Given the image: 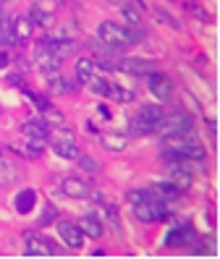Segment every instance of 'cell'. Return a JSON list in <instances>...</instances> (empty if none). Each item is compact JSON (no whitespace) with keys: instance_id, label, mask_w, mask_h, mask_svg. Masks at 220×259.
<instances>
[{"instance_id":"5","label":"cell","mask_w":220,"mask_h":259,"mask_svg":"<svg viewBox=\"0 0 220 259\" xmlns=\"http://www.w3.org/2000/svg\"><path fill=\"white\" fill-rule=\"evenodd\" d=\"M24 254H26V256H55L58 249H55L47 238H42V236H37V233H29V236H26V251H24Z\"/></svg>"},{"instance_id":"29","label":"cell","mask_w":220,"mask_h":259,"mask_svg":"<svg viewBox=\"0 0 220 259\" xmlns=\"http://www.w3.org/2000/svg\"><path fill=\"white\" fill-rule=\"evenodd\" d=\"M212 249H215V246H212V238H210V241H204V243H197V246H194V254H197V256H199V254L207 256V254H212Z\"/></svg>"},{"instance_id":"33","label":"cell","mask_w":220,"mask_h":259,"mask_svg":"<svg viewBox=\"0 0 220 259\" xmlns=\"http://www.w3.org/2000/svg\"><path fill=\"white\" fill-rule=\"evenodd\" d=\"M6 66H8V55L0 53V68H6Z\"/></svg>"},{"instance_id":"10","label":"cell","mask_w":220,"mask_h":259,"mask_svg":"<svg viewBox=\"0 0 220 259\" xmlns=\"http://www.w3.org/2000/svg\"><path fill=\"white\" fill-rule=\"evenodd\" d=\"M11 32H13V39H16V42H26V39H31L34 24H31L29 16H16V19L11 21Z\"/></svg>"},{"instance_id":"7","label":"cell","mask_w":220,"mask_h":259,"mask_svg":"<svg viewBox=\"0 0 220 259\" xmlns=\"http://www.w3.org/2000/svg\"><path fill=\"white\" fill-rule=\"evenodd\" d=\"M34 60H37V66L42 68V73H53V71H60V63L63 60L47 48V45H37V53H34Z\"/></svg>"},{"instance_id":"1","label":"cell","mask_w":220,"mask_h":259,"mask_svg":"<svg viewBox=\"0 0 220 259\" xmlns=\"http://www.w3.org/2000/svg\"><path fill=\"white\" fill-rule=\"evenodd\" d=\"M97 37H100V42L110 45V48H123V45H134L141 34L131 32V29H126V26H118L113 21H102L100 29H97Z\"/></svg>"},{"instance_id":"27","label":"cell","mask_w":220,"mask_h":259,"mask_svg":"<svg viewBox=\"0 0 220 259\" xmlns=\"http://www.w3.org/2000/svg\"><path fill=\"white\" fill-rule=\"evenodd\" d=\"M121 8H123V19L129 21L131 26H139V21H141V16H139V11H136V8H131V6H126V3H123Z\"/></svg>"},{"instance_id":"28","label":"cell","mask_w":220,"mask_h":259,"mask_svg":"<svg viewBox=\"0 0 220 259\" xmlns=\"http://www.w3.org/2000/svg\"><path fill=\"white\" fill-rule=\"evenodd\" d=\"M155 128L150 126V123H144V120H141V118H131V134H152Z\"/></svg>"},{"instance_id":"21","label":"cell","mask_w":220,"mask_h":259,"mask_svg":"<svg viewBox=\"0 0 220 259\" xmlns=\"http://www.w3.org/2000/svg\"><path fill=\"white\" fill-rule=\"evenodd\" d=\"M29 19H31V24H40V26H45V29H50V26L55 24V16H53V13L40 11V8H31Z\"/></svg>"},{"instance_id":"34","label":"cell","mask_w":220,"mask_h":259,"mask_svg":"<svg viewBox=\"0 0 220 259\" xmlns=\"http://www.w3.org/2000/svg\"><path fill=\"white\" fill-rule=\"evenodd\" d=\"M107 3H113V6H123L126 0H107Z\"/></svg>"},{"instance_id":"12","label":"cell","mask_w":220,"mask_h":259,"mask_svg":"<svg viewBox=\"0 0 220 259\" xmlns=\"http://www.w3.org/2000/svg\"><path fill=\"white\" fill-rule=\"evenodd\" d=\"M34 202H37V194L31 189H21L16 194V212H19V215H29V212L34 209Z\"/></svg>"},{"instance_id":"4","label":"cell","mask_w":220,"mask_h":259,"mask_svg":"<svg viewBox=\"0 0 220 259\" xmlns=\"http://www.w3.org/2000/svg\"><path fill=\"white\" fill-rule=\"evenodd\" d=\"M192 241H197V231H194V225L192 223H184V225H176L173 231H168L165 236V243L168 246H189Z\"/></svg>"},{"instance_id":"31","label":"cell","mask_w":220,"mask_h":259,"mask_svg":"<svg viewBox=\"0 0 220 259\" xmlns=\"http://www.w3.org/2000/svg\"><path fill=\"white\" fill-rule=\"evenodd\" d=\"M8 84H13V87H21V76H19V73H11V76H8Z\"/></svg>"},{"instance_id":"3","label":"cell","mask_w":220,"mask_h":259,"mask_svg":"<svg viewBox=\"0 0 220 259\" xmlns=\"http://www.w3.org/2000/svg\"><path fill=\"white\" fill-rule=\"evenodd\" d=\"M147 87H150V92L157 97V102H168L173 97V84H170L168 76H163L160 71L147 73Z\"/></svg>"},{"instance_id":"14","label":"cell","mask_w":220,"mask_h":259,"mask_svg":"<svg viewBox=\"0 0 220 259\" xmlns=\"http://www.w3.org/2000/svg\"><path fill=\"white\" fill-rule=\"evenodd\" d=\"M76 225L82 228V233H84V236H89V238H100V236H102V231H105L102 223H100L97 218H94V215H84Z\"/></svg>"},{"instance_id":"25","label":"cell","mask_w":220,"mask_h":259,"mask_svg":"<svg viewBox=\"0 0 220 259\" xmlns=\"http://www.w3.org/2000/svg\"><path fill=\"white\" fill-rule=\"evenodd\" d=\"M76 160H79V165H82V170H84V173H97V170H100L97 160H92V157H87V155H79Z\"/></svg>"},{"instance_id":"20","label":"cell","mask_w":220,"mask_h":259,"mask_svg":"<svg viewBox=\"0 0 220 259\" xmlns=\"http://www.w3.org/2000/svg\"><path fill=\"white\" fill-rule=\"evenodd\" d=\"M53 152H55L58 157H66V160H76L79 157V149H76L74 142H55L53 144Z\"/></svg>"},{"instance_id":"6","label":"cell","mask_w":220,"mask_h":259,"mask_svg":"<svg viewBox=\"0 0 220 259\" xmlns=\"http://www.w3.org/2000/svg\"><path fill=\"white\" fill-rule=\"evenodd\" d=\"M58 233H60L63 243H66V246H71V249H79V246L84 243L82 228H79L76 223H71V220H60V223H58Z\"/></svg>"},{"instance_id":"22","label":"cell","mask_w":220,"mask_h":259,"mask_svg":"<svg viewBox=\"0 0 220 259\" xmlns=\"http://www.w3.org/2000/svg\"><path fill=\"white\" fill-rule=\"evenodd\" d=\"M152 191H155L157 196H160V199H163V202H165V199H176V196L181 194V191H178L176 186H173V184H170V181H163V184H157V186H155Z\"/></svg>"},{"instance_id":"30","label":"cell","mask_w":220,"mask_h":259,"mask_svg":"<svg viewBox=\"0 0 220 259\" xmlns=\"http://www.w3.org/2000/svg\"><path fill=\"white\" fill-rule=\"evenodd\" d=\"M53 218H55V209H53V207H47V212H45V215L40 218V225H47V223H50Z\"/></svg>"},{"instance_id":"9","label":"cell","mask_w":220,"mask_h":259,"mask_svg":"<svg viewBox=\"0 0 220 259\" xmlns=\"http://www.w3.org/2000/svg\"><path fill=\"white\" fill-rule=\"evenodd\" d=\"M63 194L71 196V199H87V196L92 194V189L82 178H66L63 181Z\"/></svg>"},{"instance_id":"13","label":"cell","mask_w":220,"mask_h":259,"mask_svg":"<svg viewBox=\"0 0 220 259\" xmlns=\"http://www.w3.org/2000/svg\"><path fill=\"white\" fill-rule=\"evenodd\" d=\"M170 184L178 191H186L189 186H192V173H189L184 165H173L170 167Z\"/></svg>"},{"instance_id":"32","label":"cell","mask_w":220,"mask_h":259,"mask_svg":"<svg viewBox=\"0 0 220 259\" xmlns=\"http://www.w3.org/2000/svg\"><path fill=\"white\" fill-rule=\"evenodd\" d=\"M8 26V21H6V13L3 11H0V32H3V29Z\"/></svg>"},{"instance_id":"16","label":"cell","mask_w":220,"mask_h":259,"mask_svg":"<svg viewBox=\"0 0 220 259\" xmlns=\"http://www.w3.org/2000/svg\"><path fill=\"white\" fill-rule=\"evenodd\" d=\"M136 118H141L144 123H150V126L155 128L157 120L163 118V108H160V105H141L139 113H136Z\"/></svg>"},{"instance_id":"18","label":"cell","mask_w":220,"mask_h":259,"mask_svg":"<svg viewBox=\"0 0 220 259\" xmlns=\"http://www.w3.org/2000/svg\"><path fill=\"white\" fill-rule=\"evenodd\" d=\"M19 178H21V170H19V167L0 160V186H11V184H16Z\"/></svg>"},{"instance_id":"19","label":"cell","mask_w":220,"mask_h":259,"mask_svg":"<svg viewBox=\"0 0 220 259\" xmlns=\"http://www.w3.org/2000/svg\"><path fill=\"white\" fill-rule=\"evenodd\" d=\"M47 76V84H50V89L55 95H66V92H71V87H68V81L63 79V76L58 73V71H53V73H45Z\"/></svg>"},{"instance_id":"23","label":"cell","mask_w":220,"mask_h":259,"mask_svg":"<svg viewBox=\"0 0 220 259\" xmlns=\"http://www.w3.org/2000/svg\"><path fill=\"white\" fill-rule=\"evenodd\" d=\"M107 97H113L116 102H131V100H134V92H129V89H121V87H116V84H110Z\"/></svg>"},{"instance_id":"11","label":"cell","mask_w":220,"mask_h":259,"mask_svg":"<svg viewBox=\"0 0 220 259\" xmlns=\"http://www.w3.org/2000/svg\"><path fill=\"white\" fill-rule=\"evenodd\" d=\"M94 68H97V63H94L92 58H79L76 60V81L79 84H89L94 79Z\"/></svg>"},{"instance_id":"15","label":"cell","mask_w":220,"mask_h":259,"mask_svg":"<svg viewBox=\"0 0 220 259\" xmlns=\"http://www.w3.org/2000/svg\"><path fill=\"white\" fill-rule=\"evenodd\" d=\"M21 131H24L26 139H47V134H50L45 120H26V123L21 126Z\"/></svg>"},{"instance_id":"26","label":"cell","mask_w":220,"mask_h":259,"mask_svg":"<svg viewBox=\"0 0 220 259\" xmlns=\"http://www.w3.org/2000/svg\"><path fill=\"white\" fill-rule=\"evenodd\" d=\"M89 89H92L94 95H105V97H107V89H110V84H107L105 79H100V76H94V79L89 81Z\"/></svg>"},{"instance_id":"8","label":"cell","mask_w":220,"mask_h":259,"mask_svg":"<svg viewBox=\"0 0 220 259\" xmlns=\"http://www.w3.org/2000/svg\"><path fill=\"white\" fill-rule=\"evenodd\" d=\"M118 68H121L123 73L147 76V73H152V71H155V63H152V60H144V58H123L121 63H118Z\"/></svg>"},{"instance_id":"2","label":"cell","mask_w":220,"mask_h":259,"mask_svg":"<svg viewBox=\"0 0 220 259\" xmlns=\"http://www.w3.org/2000/svg\"><path fill=\"white\" fill-rule=\"evenodd\" d=\"M160 128L165 134H189L192 131V118H189L186 113H170V115H163L160 120H157L155 131Z\"/></svg>"},{"instance_id":"24","label":"cell","mask_w":220,"mask_h":259,"mask_svg":"<svg viewBox=\"0 0 220 259\" xmlns=\"http://www.w3.org/2000/svg\"><path fill=\"white\" fill-rule=\"evenodd\" d=\"M42 120H45V123H53V126H63V123H66V118H63V113H60V110H55L53 105H50V108H47V110L42 113Z\"/></svg>"},{"instance_id":"17","label":"cell","mask_w":220,"mask_h":259,"mask_svg":"<svg viewBox=\"0 0 220 259\" xmlns=\"http://www.w3.org/2000/svg\"><path fill=\"white\" fill-rule=\"evenodd\" d=\"M100 144H102L107 152H121V149H126L129 139H126L123 134H102V136H100Z\"/></svg>"}]
</instances>
